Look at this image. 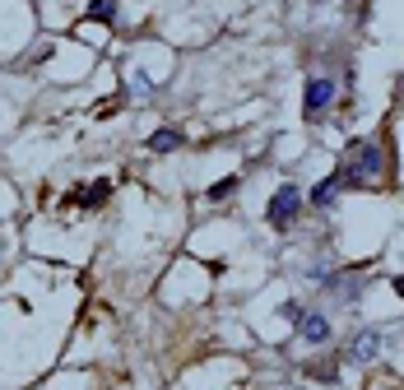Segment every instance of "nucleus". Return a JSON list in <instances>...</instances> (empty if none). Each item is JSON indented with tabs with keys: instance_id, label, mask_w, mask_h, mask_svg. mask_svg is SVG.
Segmentation results:
<instances>
[{
	"instance_id": "obj_3",
	"label": "nucleus",
	"mask_w": 404,
	"mask_h": 390,
	"mask_svg": "<svg viewBox=\"0 0 404 390\" xmlns=\"http://www.w3.org/2000/svg\"><path fill=\"white\" fill-rule=\"evenodd\" d=\"M335 102V79H326V75H316V79H307V116H321V111Z\"/></svg>"
},
{
	"instance_id": "obj_10",
	"label": "nucleus",
	"mask_w": 404,
	"mask_h": 390,
	"mask_svg": "<svg viewBox=\"0 0 404 390\" xmlns=\"http://www.w3.org/2000/svg\"><path fill=\"white\" fill-rule=\"evenodd\" d=\"M233 190H237V177H224V181H214L209 186V200H228Z\"/></svg>"
},
{
	"instance_id": "obj_12",
	"label": "nucleus",
	"mask_w": 404,
	"mask_h": 390,
	"mask_svg": "<svg viewBox=\"0 0 404 390\" xmlns=\"http://www.w3.org/2000/svg\"><path fill=\"white\" fill-rule=\"evenodd\" d=\"M395 293H400V298H404V274H400V279H395Z\"/></svg>"
},
{
	"instance_id": "obj_8",
	"label": "nucleus",
	"mask_w": 404,
	"mask_h": 390,
	"mask_svg": "<svg viewBox=\"0 0 404 390\" xmlns=\"http://www.w3.org/2000/svg\"><path fill=\"white\" fill-rule=\"evenodd\" d=\"M149 149H154V154H172V149H181V130H154V135H149Z\"/></svg>"
},
{
	"instance_id": "obj_7",
	"label": "nucleus",
	"mask_w": 404,
	"mask_h": 390,
	"mask_svg": "<svg viewBox=\"0 0 404 390\" xmlns=\"http://www.w3.org/2000/svg\"><path fill=\"white\" fill-rule=\"evenodd\" d=\"M339 186H344V177H326V181H316V190H312V205L316 209H330V205H335V195H339Z\"/></svg>"
},
{
	"instance_id": "obj_5",
	"label": "nucleus",
	"mask_w": 404,
	"mask_h": 390,
	"mask_svg": "<svg viewBox=\"0 0 404 390\" xmlns=\"http://www.w3.org/2000/svg\"><path fill=\"white\" fill-rule=\"evenodd\" d=\"M107 195H112V181H107V177H98V181H89V186H79L75 195H70V200H79L84 209H98V205L107 200Z\"/></svg>"
},
{
	"instance_id": "obj_9",
	"label": "nucleus",
	"mask_w": 404,
	"mask_h": 390,
	"mask_svg": "<svg viewBox=\"0 0 404 390\" xmlns=\"http://www.w3.org/2000/svg\"><path fill=\"white\" fill-rule=\"evenodd\" d=\"M93 19H102V23H112L116 19V0H93Z\"/></svg>"
},
{
	"instance_id": "obj_11",
	"label": "nucleus",
	"mask_w": 404,
	"mask_h": 390,
	"mask_svg": "<svg viewBox=\"0 0 404 390\" xmlns=\"http://www.w3.org/2000/svg\"><path fill=\"white\" fill-rule=\"evenodd\" d=\"M279 312H283V321H293V325H298V321H302V307H298V302H283V307H279Z\"/></svg>"
},
{
	"instance_id": "obj_6",
	"label": "nucleus",
	"mask_w": 404,
	"mask_h": 390,
	"mask_svg": "<svg viewBox=\"0 0 404 390\" xmlns=\"http://www.w3.org/2000/svg\"><path fill=\"white\" fill-rule=\"evenodd\" d=\"M377 353H381V334H377V330L353 334V358H358V362H372Z\"/></svg>"
},
{
	"instance_id": "obj_1",
	"label": "nucleus",
	"mask_w": 404,
	"mask_h": 390,
	"mask_svg": "<svg viewBox=\"0 0 404 390\" xmlns=\"http://www.w3.org/2000/svg\"><path fill=\"white\" fill-rule=\"evenodd\" d=\"M339 177H344V186H367V181H377L381 177V149L358 140V145L348 149V163L339 167Z\"/></svg>"
},
{
	"instance_id": "obj_2",
	"label": "nucleus",
	"mask_w": 404,
	"mask_h": 390,
	"mask_svg": "<svg viewBox=\"0 0 404 390\" xmlns=\"http://www.w3.org/2000/svg\"><path fill=\"white\" fill-rule=\"evenodd\" d=\"M298 214H302V190H298V186H279L274 195H269V209H265L269 228H279V233H288Z\"/></svg>"
},
{
	"instance_id": "obj_4",
	"label": "nucleus",
	"mask_w": 404,
	"mask_h": 390,
	"mask_svg": "<svg viewBox=\"0 0 404 390\" xmlns=\"http://www.w3.org/2000/svg\"><path fill=\"white\" fill-rule=\"evenodd\" d=\"M298 330H302L307 344H326V339H330V316H321V312H302Z\"/></svg>"
}]
</instances>
